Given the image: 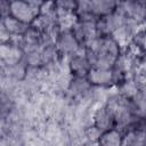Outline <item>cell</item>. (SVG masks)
I'll return each mask as SVG.
<instances>
[{"label": "cell", "instance_id": "1", "mask_svg": "<svg viewBox=\"0 0 146 146\" xmlns=\"http://www.w3.org/2000/svg\"><path fill=\"white\" fill-rule=\"evenodd\" d=\"M42 2L43 1H9V15L26 25H32L40 14Z\"/></svg>", "mask_w": 146, "mask_h": 146}, {"label": "cell", "instance_id": "4", "mask_svg": "<svg viewBox=\"0 0 146 146\" xmlns=\"http://www.w3.org/2000/svg\"><path fill=\"white\" fill-rule=\"evenodd\" d=\"M71 31L81 46L86 47L90 41L98 36L97 19H78Z\"/></svg>", "mask_w": 146, "mask_h": 146}, {"label": "cell", "instance_id": "10", "mask_svg": "<svg viewBox=\"0 0 146 146\" xmlns=\"http://www.w3.org/2000/svg\"><path fill=\"white\" fill-rule=\"evenodd\" d=\"M117 2L110 0H91L90 1V13L95 18L105 17L116 10Z\"/></svg>", "mask_w": 146, "mask_h": 146}, {"label": "cell", "instance_id": "8", "mask_svg": "<svg viewBox=\"0 0 146 146\" xmlns=\"http://www.w3.org/2000/svg\"><path fill=\"white\" fill-rule=\"evenodd\" d=\"M67 68L72 76L87 78L89 71L91 70V64L87 57L86 49L82 52L67 58Z\"/></svg>", "mask_w": 146, "mask_h": 146}, {"label": "cell", "instance_id": "14", "mask_svg": "<svg viewBox=\"0 0 146 146\" xmlns=\"http://www.w3.org/2000/svg\"><path fill=\"white\" fill-rule=\"evenodd\" d=\"M132 43L144 54L146 55V24L141 25L140 29L137 31L132 39Z\"/></svg>", "mask_w": 146, "mask_h": 146}, {"label": "cell", "instance_id": "6", "mask_svg": "<svg viewBox=\"0 0 146 146\" xmlns=\"http://www.w3.org/2000/svg\"><path fill=\"white\" fill-rule=\"evenodd\" d=\"M117 7L128 18L139 24H146V1H123L117 2Z\"/></svg>", "mask_w": 146, "mask_h": 146}, {"label": "cell", "instance_id": "2", "mask_svg": "<svg viewBox=\"0 0 146 146\" xmlns=\"http://www.w3.org/2000/svg\"><path fill=\"white\" fill-rule=\"evenodd\" d=\"M91 125L99 133L116 128L114 115L105 104H97L94 106L91 113Z\"/></svg>", "mask_w": 146, "mask_h": 146}, {"label": "cell", "instance_id": "7", "mask_svg": "<svg viewBox=\"0 0 146 146\" xmlns=\"http://www.w3.org/2000/svg\"><path fill=\"white\" fill-rule=\"evenodd\" d=\"M23 49L13 42L1 43L0 46V62L1 66H11L24 60Z\"/></svg>", "mask_w": 146, "mask_h": 146}, {"label": "cell", "instance_id": "11", "mask_svg": "<svg viewBox=\"0 0 146 146\" xmlns=\"http://www.w3.org/2000/svg\"><path fill=\"white\" fill-rule=\"evenodd\" d=\"M29 66L23 60L11 66H1V76H6L16 82H23L26 79Z\"/></svg>", "mask_w": 146, "mask_h": 146}, {"label": "cell", "instance_id": "13", "mask_svg": "<svg viewBox=\"0 0 146 146\" xmlns=\"http://www.w3.org/2000/svg\"><path fill=\"white\" fill-rule=\"evenodd\" d=\"M1 25L9 32V34L11 36H22L27 32V30L30 27V25H26V24L19 22L18 19L14 18L10 15L1 18Z\"/></svg>", "mask_w": 146, "mask_h": 146}, {"label": "cell", "instance_id": "3", "mask_svg": "<svg viewBox=\"0 0 146 146\" xmlns=\"http://www.w3.org/2000/svg\"><path fill=\"white\" fill-rule=\"evenodd\" d=\"M55 44L64 58H70L76 54L82 52L86 49L76 40L72 31H60L56 39Z\"/></svg>", "mask_w": 146, "mask_h": 146}, {"label": "cell", "instance_id": "5", "mask_svg": "<svg viewBox=\"0 0 146 146\" xmlns=\"http://www.w3.org/2000/svg\"><path fill=\"white\" fill-rule=\"evenodd\" d=\"M87 79L89 80L90 84L95 88L114 89L116 86V76L113 68L108 70L91 67L87 75Z\"/></svg>", "mask_w": 146, "mask_h": 146}, {"label": "cell", "instance_id": "12", "mask_svg": "<svg viewBox=\"0 0 146 146\" xmlns=\"http://www.w3.org/2000/svg\"><path fill=\"white\" fill-rule=\"evenodd\" d=\"M123 146H146V130L139 124L127 130Z\"/></svg>", "mask_w": 146, "mask_h": 146}, {"label": "cell", "instance_id": "9", "mask_svg": "<svg viewBox=\"0 0 146 146\" xmlns=\"http://www.w3.org/2000/svg\"><path fill=\"white\" fill-rule=\"evenodd\" d=\"M124 132L117 128L110 129L99 135L97 146H123Z\"/></svg>", "mask_w": 146, "mask_h": 146}]
</instances>
